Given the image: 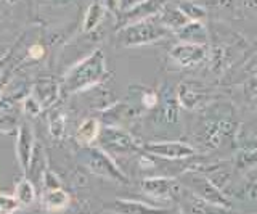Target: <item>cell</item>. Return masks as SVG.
Returning a JSON list of instances; mask_svg holds the SVG:
<instances>
[{"label": "cell", "mask_w": 257, "mask_h": 214, "mask_svg": "<svg viewBox=\"0 0 257 214\" xmlns=\"http://www.w3.org/2000/svg\"><path fill=\"white\" fill-rule=\"evenodd\" d=\"M171 34L172 31L167 29L158 17H151L119 28L116 39L122 47H140L159 42Z\"/></svg>", "instance_id": "cell-2"}, {"label": "cell", "mask_w": 257, "mask_h": 214, "mask_svg": "<svg viewBox=\"0 0 257 214\" xmlns=\"http://www.w3.org/2000/svg\"><path fill=\"white\" fill-rule=\"evenodd\" d=\"M18 208L20 203L15 198V195L0 193V214H13Z\"/></svg>", "instance_id": "cell-31"}, {"label": "cell", "mask_w": 257, "mask_h": 214, "mask_svg": "<svg viewBox=\"0 0 257 214\" xmlns=\"http://www.w3.org/2000/svg\"><path fill=\"white\" fill-rule=\"evenodd\" d=\"M28 55H29V58H32V60H40V58H44V55H45V47H44V45H40V44L31 45V47H29V50H28Z\"/></svg>", "instance_id": "cell-35"}, {"label": "cell", "mask_w": 257, "mask_h": 214, "mask_svg": "<svg viewBox=\"0 0 257 214\" xmlns=\"http://www.w3.org/2000/svg\"><path fill=\"white\" fill-rule=\"evenodd\" d=\"M235 166L238 169H252L257 166V150L252 148H244L236 155L235 160Z\"/></svg>", "instance_id": "cell-30"}, {"label": "cell", "mask_w": 257, "mask_h": 214, "mask_svg": "<svg viewBox=\"0 0 257 214\" xmlns=\"http://www.w3.org/2000/svg\"><path fill=\"white\" fill-rule=\"evenodd\" d=\"M44 2L50 7H68L71 4H74L76 0H44Z\"/></svg>", "instance_id": "cell-36"}, {"label": "cell", "mask_w": 257, "mask_h": 214, "mask_svg": "<svg viewBox=\"0 0 257 214\" xmlns=\"http://www.w3.org/2000/svg\"><path fill=\"white\" fill-rule=\"evenodd\" d=\"M36 147V137H34V131H32L31 124L23 121L18 126V132H16V144H15V150H16V158H18L20 168L23 171V174H26L28 166L31 161L32 152H34Z\"/></svg>", "instance_id": "cell-15"}, {"label": "cell", "mask_w": 257, "mask_h": 214, "mask_svg": "<svg viewBox=\"0 0 257 214\" xmlns=\"http://www.w3.org/2000/svg\"><path fill=\"white\" fill-rule=\"evenodd\" d=\"M244 89L247 90V93L254 97L257 93V65L249 71V76L246 79V84H244Z\"/></svg>", "instance_id": "cell-34"}, {"label": "cell", "mask_w": 257, "mask_h": 214, "mask_svg": "<svg viewBox=\"0 0 257 214\" xmlns=\"http://www.w3.org/2000/svg\"><path fill=\"white\" fill-rule=\"evenodd\" d=\"M206 168L207 169H204L203 166H195V169H198L199 172H203L204 176H207L223 192L225 187L230 185V182H231V164L222 161L217 164H209Z\"/></svg>", "instance_id": "cell-22"}, {"label": "cell", "mask_w": 257, "mask_h": 214, "mask_svg": "<svg viewBox=\"0 0 257 214\" xmlns=\"http://www.w3.org/2000/svg\"><path fill=\"white\" fill-rule=\"evenodd\" d=\"M48 132H50L52 139L61 140L64 137V129H66V116H64L61 108H52L47 118Z\"/></svg>", "instance_id": "cell-27"}, {"label": "cell", "mask_w": 257, "mask_h": 214, "mask_svg": "<svg viewBox=\"0 0 257 214\" xmlns=\"http://www.w3.org/2000/svg\"><path fill=\"white\" fill-rule=\"evenodd\" d=\"M24 112L28 113V116H32V118H36L42 112V106H40V103L34 98V95H29V97L24 100Z\"/></svg>", "instance_id": "cell-33"}, {"label": "cell", "mask_w": 257, "mask_h": 214, "mask_svg": "<svg viewBox=\"0 0 257 214\" xmlns=\"http://www.w3.org/2000/svg\"><path fill=\"white\" fill-rule=\"evenodd\" d=\"M158 18L167 29L172 31V34L175 31H179L180 28H183L190 21L187 15H185L183 10L180 9L179 4H169V2L164 5V9L159 12Z\"/></svg>", "instance_id": "cell-21"}, {"label": "cell", "mask_w": 257, "mask_h": 214, "mask_svg": "<svg viewBox=\"0 0 257 214\" xmlns=\"http://www.w3.org/2000/svg\"><path fill=\"white\" fill-rule=\"evenodd\" d=\"M60 93H61V85H58L52 79H42V81H39L34 85V90H32V95L40 103L42 110L52 108L58 101Z\"/></svg>", "instance_id": "cell-18"}, {"label": "cell", "mask_w": 257, "mask_h": 214, "mask_svg": "<svg viewBox=\"0 0 257 214\" xmlns=\"http://www.w3.org/2000/svg\"><path fill=\"white\" fill-rule=\"evenodd\" d=\"M180 182L187 187L188 190H191L193 193L201 196L203 200L223 206V208H230L231 203L222 190L217 187L214 182L209 179L207 176H204L203 172H199L195 168H190L185 172H182L180 176Z\"/></svg>", "instance_id": "cell-5"}, {"label": "cell", "mask_w": 257, "mask_h": 214, "mask_svg": "<svg viewBox=\"0 0 257 214\" xmlns=\"http://www.w3.org/2000/svg\"><path fill=\"white\" fill-rule=\"evenodd\" d=\"M47 168H48V166L45 163L44 147L40 144H36L34 152H32V156H31V161H29V166H28V171H26V174H24V177H28L32 182H37V180L40 182Z\"/></svg>", "instance_id": "cell-26"}, {"label": "cell", "mask_w": 257, "mask_h": 214, "mask_svg": "<svg viewBox=\"0 0 257 214\" xmlns=\"http://www.w3.org/2000/svg\"><path fill=\"white\" fill-rule=\"evenodd\" d=\"M209 68L214 74L220 76L227 71L231 63L235 61V47L230 44H214L209 47V55H207Z\"/></svg>", "instance_id": "cell-16"}, {"label": "cell", "mask_w": 257, "mask_h": 214, "mask_svg": "<svg viewBox=\"0 0 257 214\" xmlns=\"http://www.w3.org/2000/svg\"><path fill=\"white\" fill-rule=\"evenodd\" d=\"M109 209L114 214H169L164 208H156L135 200H116L109 204Z\"/></svg>", "instance_id": "cell-19"}, {"label": "cell", "mask_w": 257, "mask_h": 214, "mask_svg": "<svg viewBox=\"0 0 257 214\" xmlns=\"http://www.w3.org/2000/svg\"><path fill=\"white\" fill-rule=\"evenodd\" d=\"M98 85H93L88 90L80 92L79 95H82L85 103L90 108L98 110V112H104V110L109 108L111 105H114L116 98H114V95H112L111 90H108V89H100Z\"/></svg>", "instance_id": "cell-20"}, {"label": "cell", "mask_w": 257, "mask_h": 214, "mask_svg": "<svg viewBox=\"0 0 257 214\" xmlns=\"http://www.w3.org/2000/svg\"><path fill=\"white\" fill-rule=\"evenodd\" d=\"M42 187H44V190H52V188H60L61 187V180H60V177L56 176V174L52 171V169H45V172H44V176H42Z\"/></svg>", "instance_id": "cell-32"}, {"label": "cell", "mask_w": 257, "mask_h": 214, "mask_svg": "<svg viewBox=\"0 0 257 214\" xmlns=\"http://www.w3.org/2000/svg\"><path fill=\"white\" fill-rule=\"evenodd\" d=\"M183 13L187 15L190 21H204L207 17V10L203 4L195 2V0H183L179 4Z\"/></svg>", "instance_id": "cell-29"}, {"label": "cell", "mask_w": 257, "mask_h": 214, "mask_svg": "<svg viewBox=\"0 0 257 214\" xmlns=\"http://www.w3.org/2000/svg\"><path fill=\"white\" fill-rule=\"evenodd\" d=\"M142 190L150 196H155L158 200H169L177 201L183 193L185 185L180 179L174 177H148L142 182Z\"/></svg>", "instance_id": "cell-9"}, {"label": "cell", "mask_w": 257, "mask_h": 214, "mask_svg": "<svg viewBox=\"0 0 257 214\" xmlns=\"http://www.w3.org/2000/svg\"><path fill=\"white\" fill-rule=\"evenodd\" d=\"M100 131H101V121L98 118H87V120H84L77 128V132H76L77 144L82 147L93 145L95 142L98 140Z\"/></svg>", "instance_id": "cell-23"}, {"label": "cell", "mask_w": 257, "mask_h": 214, "mask_svg": "<svg viewBox=\"0 0 257 214\" xmlns=\"http://www.w3.org/2000/svg\"><path fill=\"white\" fill-rule=\"evenodd\" d=\"M177 203L180 204L182 214H233L230 208H223V206L209 203L201 196L195 195L187 187H185L183 193L177 200Z\"/></svg>", "instance_id": "cell-13"}, {"label": "cell", "mask_w": 257, "mask_h": 214, "mask_svg": "<svg viewBox=\"0 0 257 214\" xmlns=\"http://www.w3.org/2000/svg\"><path fill=\"white\" fill-rule=\"evenodd\" d=\"M101 2H103V0H101Z\"/></svg>", "instance_id": "cell-40"}, {"label": "cell", "mask_w": 257, "mask_h": 214, "mask_svg": "<svg viewBox=\"0 0 257 214\" xmlns=\"http://www.w3.org/2000/svg\"><path fill=\"white\" fill-rule=\"evenodd\" d=\"M104 13H106V7H104L101 0H93V2L87 7V12L84 15V21H82V31L85 34L93 33V31L101 25Z\"/></svg>", "instance_id": "cell-25"}, {"label": "cell", "mask_w": 257, "mask_h": 214, "mask_svg": "<svg viewBox=\"0 0 257 214\" xmlns=\"http://www.w3.org/2000/svg\"><path fill=\"white\" fill-rule=\"evenodd\" d=\"M96 144L111 156H131L143 153V144L124 128L104 126L100 131Z\"/></svg>", "instance_id": "cell-4"}, {"label": "cell", "mask_w": 257, "mask_h": 214, "mask_svg": "<svg viewBox=\"0 0 257 214\" xmlns=\"http://www.w3.org/2000/svg\"><path fill=\"white\" fill-rule=\"evenodd\" d=\"M175 92L180 106L185 110H190V112L206 106L209 101V92L199 82H190V81L180 82L177 85Z\"/></svg>", "instance_id": "cell-14"}, {"label": "cell", "mask_w": 257, "mask_h": 214, "mask_svg": "<svg viewBox=\"0 0 257 214\" xmlns=\"http://www.w3.org/2000/svg\"><path fill=\"white\" fill-rule=\"evenodd\" d=\"M143 112V108L137 106L135 103L127 101H116L114 105H111L104 112H101L100 121L104 126H117L122 128L124 124H128L131 121L137 120Z\"/></svg>", "instance_id": "cell-12"}, {"label": "cell", "mask_w": 257, "mask_h": 214, "mask_svg": "<svg viewBox=\"0 0 257 214\" xmlns=\"http://www.w3.org/2000/svg\"><path fill=\"white\" fill-rule=\"evenodd\" d=\"M15 198L18 200L20 206H31L36 201V187L34 182L28 177H23L15 188Z\"/></svg>", "instance_id": "cell-28"}, {"label": "cell", "mask_w": 257, "mask_h": 214, "mask_svg": "<svg viewBox=\"0 0 257 214\" xmlns=\"http://www.w3.org/2000/svg\"><path fill=\"white\" fill-rule=\"evenodd\" d=\"M80 163L88 172H92L101 179L119 182V184H127L128 182V177L119 168L117 163L112 160V156L100 147H82V150H80Z\"/></svg>", "instance_id": "cell-3"}, {"label": "cell", "mask_w": 257, "mask_h": 214, "mask_svg": "<svg viewBox=\"0 0 257 214\" xmlns=\"http://www.w3.org/2000/svg\"><path fill=\"white\" fill-rule=\"evenodd\" d=\"M143 152L153 155L155 158L169 161L177 160H187L196 155V148L191 147L190 144L179 140H164V142H150V144H143Z\"/></svg>", "instance_id": "cell-8"}, {"label": "cell", "mask_w": 257, "mask_h": 214, "mask_svg": "<svg viewBox=\"0 0 257 214\" xmlns=\"http://www.w3.org/2000/svg\"><path fill=\"white\" fill-rule=\"evenodd\" d=\"M108 74L106 57L101 49L93 50L79 63H76L63 77L61 92L66 95H76L88 90L93 85L101 84Z\"/></svg>", "instance_id": "cell-1"}, {"label": "cell", "mask_w": 257, "mask_h": 214, "mask_svg": "<svg viewBox=\"0 0 257 214\" xmlns=\"http://www.w3.org/2000/svg\"><path fill=\"white\" fill-rule=\"evenodd\" d=\"M71 203L69 193L63 187L60 188H52V190H44L42 193V206L48 211H63L66 209Z\"/></svg>", "instance_id": "cell-24"}, {"label": "cell", "mask_w": 257, "mask_h": 214, "mask_svg": "<svg viewBox=\"0 0 257 214\" xmlns=\"http://www.w3.org/2000/svg\"><path fill=\"white\" fill-rule=\"evenodd\" d=\"M252 98H254V100H255V101H257V93H255V95H254V97H252Z\"/></svg>", "instance_id": "cell-39"}, {"label": "cell", "mask_w": 257, "mask_h": 214, "mask_svg": "<svg viewBox=\"0 0 257 214\" xmlns=\"http://www.w3.org/2000/svg\"><path fill=\"white\" fill-rule=\"evenodd\" d=\"M169 0H142L137 5L131 7V9L119 12V18H117V25L119 28L132 25V23L147 20L151 17H158L159 12L164 9V5Z\"/></svg>", "instance_id": "cell-11"}, {"label": "cell", "mask_w": 257, "mask_h": 214, "mask_svg": "<svg viewBox=\"0 0 257 214\" xmlns=\"http://www.w3.org/2000/svg\"><path fill=\"white\" fill-rule=\"evenodd\" d=\"M236 124L230 118H220V120H211L206 121L201 126L199 131V140L207 150L219 148L225 140L230 139L235 134Z\"/></svg>", "instance_id": "cell-6"}, {"label": "cell", "mask_w": 257, "mask_h": 214, "mask_svg": "<svg viewBox=\"0 0 257 214\" xmlns=\"http://www.w3.org/2000/svg\"><path fill=\"white\" fill-rule=\"evenodd\" d=\"M209 55V45H199V44H190V42H179L175 44L169 57L174 63H177L180 68H195L201 63L207 61Z\"/></svg>", "instance_id": "cell-10"}, {"label": "cell", "mask_w": 257, "mask_h": 214, "mask_svg": "<svg viewBox=\"0 0 257 214\" xmlns=\"http://www.w3.org/2000/svg\"><path fill=\"white\" fill-rule=\"evenodd\" d=\"M139 2H142V0H122V9H120V12H122V10H127V9H131V7L137 5Z\"/></svg>", "instance_id": "cell-38"}, {"label": "cell", "mask_w": 257, "mask_h": 214, "mask_svg": "<svg viewBox=\"0 0 257 214\" xmlns=\"http://www.w3.org/2000/svg\"><path fill=\"white\" fill-rule=\"evenodd\" d=\"M175 37L180 42H190V44H199L207 45L209 42V29L204 25V21H188L183 28L175 31Z\"/></svg>", "instance_id": "cell-17"}, {"label": "cell", "mask_w": 257, "mask_h": 214, "mask_svg": "<svg viewBox=\"0 0 257 214\" xmlns=\"http://www.w3.org/2000/svg\"><path fill=\"white\" fill-rule=\"evenodd\" d=\"M159 103L156 112V123L166 128H172L180 123V103L177 92L169 84H163L159 89Z\"/></svg>", "instance_id": "cell-7"}, {"label": "cell", "mask_w": 257, "mask_h": 214, "mask_svg": "<svg viewBox=\"0 0 257 214\" xmlns=\"http://www.w3.org/2000/svg\"><path fill=\"white\" fill-rule=\"evenodd\" d=\"M241 7H243V10L255 12L257 10V0H241Z\"/></svg>", "instance_id": "cell-37"}]
</instances>
